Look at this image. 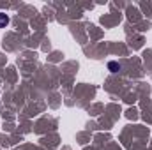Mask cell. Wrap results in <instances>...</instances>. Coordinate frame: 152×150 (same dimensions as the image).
Segmentation results:
<instances>
[{"mask_svg": "<svg viewBox=\"0 0 152 150\" xmlns=\"http://www.w3.org/2000/svg\"><path fill=\"white\" fill-rule=\"evenodd\" d=\"M108 71H112V73H118L120 71V64L118 62H108Z\"/></svg>", "mask_w": 152, "mask_h": 150, "instance_id": "1", "label": "cell"}, {"mask_svg": "<svg viewBox=\"0 0 152 150\" xmlns=\"http://www.w3.org/2000/svg\"><path fill=\"white\" fill-rule=\"evenodd\" d=\"M7 25H9V16L4 14V12H0V28H5Z\"/></svg>", "mask_w": 152, "mask_h": 150, "instance_id": "2", "label": "cell"}]
</instances>
